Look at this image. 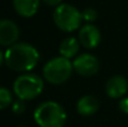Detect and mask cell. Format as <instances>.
Listing matches in <instances>:
<instances>
[{"label":"cell","instance_id":"obj_1","mask_svg":"<svg viewBox=\"0 0 128 127\" xmlns=\"http://www.w3.org/2000/svg\"><path fill=\"white\" fill-rule=\"evenodd\" d=\"M4 54L6 66L18 72H28L32 70L40 60L36 47L28 42H16L9 46Z\"/></svg>","mask_w":128,"mask_h":127},{"label":"cell","instance_id":"obj_2","mask_svg":"<svg viewBox=\"0 0 128 127\" xmlns=\"http://www.w3.org/2000/svg\"><path fill=\"white\" fill-rule=\"evenodd\" d=\"M66 111L55 101H46L39 105L34 112V120L40 127H64Z\"/></svg>","mask_w":128,"mask_h":127},{"label":"cell","instance_id":"obj_3","mask_svg":"<svg viewBox=\"0 0 128 127\" xmlns=\"http://www.w3.org/2000/svg\"><path fill=\"white\" fill-rule=\"evenodd\" d=\"M74 71L75 70L71 60L64 56H57L48 60L45 64L42 69V75L47 82L52 85H61L71 77Z\"/></svg>","mask_w":128,"mask_h":127},{"label":"cell","instance_id":"obj_4","mask_svg":"<svg viewBox=\"0 0 128 127\" xmlns=\"http://www.w3.org/2000/svg\"><path fill=\"white\" fill-rule=\"evenodd\" d=\"M52 19L55 25L65 31V33H72L81 28L82 23V13L70 4H61L55 8Z\"/></svg>","mask_w":128,"mask_h":127},{"label":"cell","instance_id":"obj_5","mask_svg":"<svg viewBox=\"0 0 128 127\" xmlns=\"http://www.w3.org/2000/svg\"><path fill=\"white\" fill-rule=\"evenodd\" d=\"M12 90L19 100H32L41 95L44 90V81L40 76L35 74H25L19 76L14 81Z\"/></svg>","mask_w":128,"mask_h":127},{"label":"cell","instance_id":"obj_6","mask_svg":"<svg viewBox=\"0 0 128 127\" xmlns=\"http://www.w3.org/2000/svg\"><path fill=\"white\" fill-rule=\"evenodd\" d=\"M74 65V70L85 77L93 76L98 72L100 70V62L96 59V56L91 55V54H81L78 56L75 57V60L72 61Z\"/></svg>","mask_w":128,"mask_h":127},{"label":"cell","instance_id":"obj_7","mask_svg":"<svg viewBox=\"0 0 128 127\" xmlns=\"http://www.w3.org/2000/svg\"><path fill=\"white\" fill-rule=\"evenodd\" d=\"M20 35L19 26L12 20H0V45L1 46H11L16 44Z\"/></svg>","mask_w":128,"mask_h":127},{"label":"cell","instance_id":"obj_8","mask_svg":"<svg viewBox=\"0 0 128 127\" xmlns=\"http://www.w3.org/2000/svg\"><path fill=\"white\" fill-rule=\"evenodd\" d=\"M78 41L86 49H96L101 42V33L94 25L86 24L78 30Z\"/></svg>","mask_w":128,"mask_h":127},{"label":"cell","instance_id":"obj_9","mask_svg":"<svg viewBox=\"0 0 128 127\" xmlns=\"http://www.w3.org/2000/svg\"><path fill=\"white\" fill-rule=\"evenodd\" d=\"M106 93L111 98H121L123 97L128 91V81L124 76L116 75L108 79L106 82Z\"/></svg>","mask_w":128,"mask_h":127},{"label":"cell","instance_id":"obj_10","mask_svg":"<svg viewBox=\"0 0 128 127\" xmlns=\"http://www.w3.org/2000/svg\"><path fill=\"white\" fill-rule=\"evenodd\" d=\"M40 1L41 0H12V5L18 15L22 18H31L38 13Z\"/></svg>","mask_w":128,"mask_h":127},{"label":"cell","instance_id":"obj_11","mask_svg":"<svg viewBox=\"0 0 128 127\" xmlns=\"http://www.w3.org/2000/svg\"><path fill=\"white\" fill-rule=\"evenodd\" d=\"M100 107V102L98 100L94 97V96H91V95H86L82 96L78 101H77V112L81 115V116H92L97 112Z\"/></svg>","mask_w":128,"mask_h":127},{"label":"cell","instance_id":"obj_12","mask_svg":"<svg viewBox=\"0 0 128 127\" xmlns=\"http://www.w3.org/2000/svg\"><path fill=\"white\" fill-rule=\"evenodd\" d=\"M80 41L78 39L76 38H66L64 39L61 44H60V47H58V51H60V56H64L68 60H71L72 57H75L80 50Z\"/></svg>","mask_w":128,"mask_h":127},{"label":"cell","instance_id":"obj_13","mask_svg":"<svg viewBox=\"0 0 128 127\" xmlns=\"http://www.w3.org/2000/svg\"><path fill=\"white\" fill-rule=\"evenodd\" d=\"M12 105V93L9 88L0 86V110H4Z\"/></svg>","mask_w":128,"mask_h":127},{"label":"cell","instance_id":"obj_14","mask_svg":"<svg viewBox=\"0 0 128 127\" xmlns=\"http://www.w3.org/2000/svg\"><path fill=\"white\" fill-rule=\"evenodd\" d=\"M82 19L87 23H93L97 19V11L93 8H87L82 11Z\"/></svg>","mask_w":128,"mask_h":127},{"label":"cell","instance_id":"obj_15","mask_svg":"<svg viewBox=\"0 0 128 127\" xmlns=\"http://www.w3.org/2000/svg\"><path fill=\"white\" fill-rule=\"evenodd\" d=\"M12 112L16 115H21L22 112H25V103L22 100H16L12 102V107H11Z\"/></svg>","mask_w":128,"mask_h":127},{"label":"cell","instance_id":"obj_16","mask_svg":"<svg viewBox=\"0 0 128 127\" xmlns=\"http://www.w3.org/2000/svg\"><path fill=\"white\" fill-rule=\"evenodd\" d=\"M120 108H121L122 112L128 113V97H124L120 101Z\"/></svg>","mask_w":128,"mask_h":127},{"label":"cell","instance_id":"obj_17","mask_svg":"<svg viewBox=\"0 0 128 127\" xmlns=\"http://www.w3.org/2000/svg\"><path fill=\"white\" fill-rule=\"evenodd\" d=\"M42 1L48 6H58L62 4V0H42Z\"/></svg>","mask_w":128,"mask_h":127},{"label":"cell","instance_id":"obj_18","mask_svg":"<svg viewBox=\"0 0 128 127\" xmlns=\"http://www.w3.org/2000/svg\"><path fill=\"white\" fill-rule=\"evenodd\" d=\"M2 62H5V54H2V51L0 50V66L2 65Z\"/></svg>","mask_w":128,"mask_h":127},{"label":"cell","instance_id":"obj_19","mask_svg":"<svg viewBox=\"0 0 128 127\" xmlns=\"http://www.w3.org/2000/svg\"><path fill=\"white\" fill-rule=\"evenodd\" d=\"M20 127H25V126H20Z\"/></svg>","mask_w":128,"mask_h":127}]
</instances>
